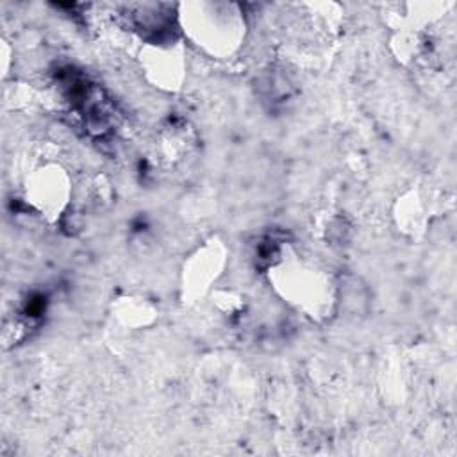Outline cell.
I'll list each match as a JSON object with an SVG mask.
<instances>
[{
  "instance_id": "obj_2",
  "label": "cell",
  "mask_w": 457,
  "mask_h": 457,
  "mask_svg": "<svg viewBox=\"0 0 457 457\" xmlns=\"http://www.w3.org/2000/svg\"><path fill=\"white\" fill-rule=\"evenodd\" d=\"M70 180L59 164L37 166L25 182L27 202L39 212L57 218L70 196Z\"/></svg>"
},
{
  "instance_id": "obj_3",
  "label": "cell",
  "mask_w": 457,
  "mask_h": 457,
  "mask_svg": "<svg viewBox=\"0 0 457 457\" xmlns=\"http://www.w3.org/2000/svg\"><path fill=\"white\" fill-rule=\"evenodd\" d=\"M187 32L212 55H227L239 45L241 23L236 14H191Z\"/></svg>"
},
{
  "instance_id": "obj_4",
  "label": "cell",
  "mask_w": 457,
  "mask_h": 457,
  "mask_svg": "<svg viewBox=\"0 0 457 457\" xmlns=\"http://www.w3.org/2000/svg\"><path fill=\"white\" fill-rule=\"evenodd\" d=\"M141 64L148 75V79L157 84L159 87L173 89L179 86L182 79L184 61L182 54L177 50V46H164L155 45L150 48H145L141 55Z\"/></svg>"
},
{
  "instance_id": "obj_1",
  "label": "cell",
  "mask_w": 457,
  "mask_h": 457,
  "mask_svg": "<svg viewBox=\"0 0 457 457\" xmlns=\"http://www.w3.org/2000/svg\"><path fill=\"white\" fill-rule=\"evenodd\" d=\"M278 291L314 316L330 298L328 277L305 262H282L275 270Z\"/></svg>"
}]
</instances>
